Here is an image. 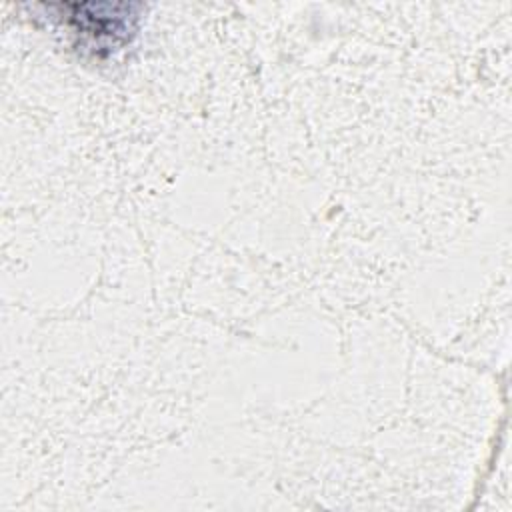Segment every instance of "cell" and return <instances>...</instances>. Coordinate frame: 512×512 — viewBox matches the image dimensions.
I'll return each instance as SVG.
<instances>
[{
	"instance_id": "1",
	"label": "cell",
	"mask_w": 512,
	"mask_h": 512,
	"mask_svg": "<svg viewBox=\"0 0 512 512\" xmlns=\"http://www.w3.org/2000/svg\"><path fill=\"white\" fill-rule=\"evenodd\" d=\"M62 14H56L74 34L86 36L92 50H114L128 42L134 34L136 14L132 4H58Z\"/></svg>"
}]
</instances>
